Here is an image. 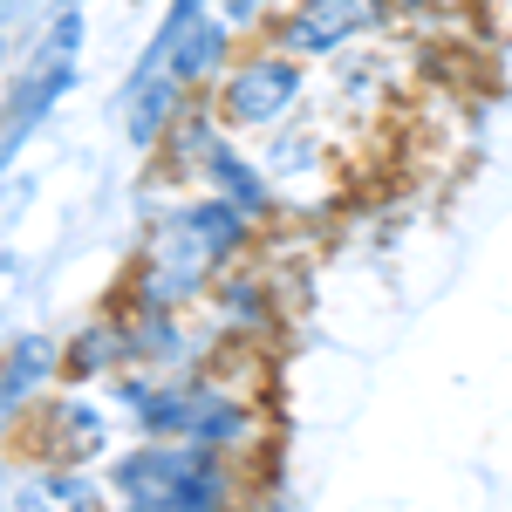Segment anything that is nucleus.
<instances>
[{
  "instance_id": "obj_6",
  "label": "nucleus",
  "mask_w": 512,
  "mask_h": 512,
  "mask_svg": "<svg viewBox=\"0 0 512 512\" xmlns=\"http://www.w3.org/2000/svg\"><path fill=\"white\" fill-rule=\"evenodd\" d=\"M178 444H205L219 458H233L253 472V458L267 451V403L226 376V355L212 369L185 376V417H178Z\"/></svg>"
},
{
  "instance_id": "obj_9",
  "label": "nucleus",
  "mask_w": 512,
  "mask_h": 512,
  "mask_svg": "<svg viewBox=\"0 0 512 512\" xmlns=\"http://www.w3.org/2000/svg\"><path fill=\"white\" fill-rule=\"evenodd\" d=\"M69 383V349L55 328H21L0 349V431H14L48 390Z\"/></svg>"
},
{
  "instance_id": "obj_12",
  "label": "nucleus",
  "mask_w": 512,
  "mask_h": 512,
  "mask_svg": "<svg viewBox=\"0 0 512 512\" xmlns=\"http://www.w3.org/2000/svg\"><path fill=\"white\" fill-rule=\"evenodd\" d=\"M0 512H110V478L76 465H21Z\"/></svg>"
},
{
  "instance_id": "obj_10",
  "label": "nucleus",
  "mask_w": 512,
  "mask_h": 512,
  "mask_svg": "<svg viewBox=\"0 0 512 512\" xmlns=\"http://www.w3.org/2000/svg\"><path fill=\"white\" fill-rule=\"evenodd\" d=\"M192 192L226 198V205H239V212H253L260 226H280V219H287V205H280V192H274V178H267V164H260V151H246L233 130L212 137L205 164L192 171Z\"/></svg>"
},
{
  "instance_id": "obj_1",
  "label": "nucleus",
  "mask_w": 512,
  "mask_h": 512,
  "mask_svg": "<svg viewBox=\"0 0 512 512\" xmlns=\"http://www.w3.org/2000/svg\"><path fill=\"white\" fill-rule=\"evenodd\" d=\"M267 226L253 212H239L212 192H178L164 205H144V233L123 274V301L130 308H205L226 267L260 253Z\"/></svg>"
},
{
  "instance_id": "obj_11",
  "label": "nucleus",
  "mask_w": 512,
  "mask_h": 512,
  "mask_svg": "<svg viewBox=\"0 0 512 512\" xmlns=\"http://www.w3.org/2000/svg\"><path fill=\"white\" fill-rule=\"evenodd\" d=\"M205 315L226 328V342H260V335H274L280 328V280L260 274L253 260H239V267H226L219 274V287H212V301H205Z\"/></svg>"
},
{
  "instance_id": "obj_2",
  "label": "nucleus",
  "mask_w": 512,
  "mask_h": 512,
  "mask_svg": "<svg viewBox=\"0 0 512 512\" xmlns=\"http://www.w3.org/2000/svg\"><path fill=\"white\" fill-rule=\"evenodd\" d=\"M110 512H239L253 492V472L178 437H130L103 465Z\"/></svg>"
},
{
  "instance_id": "obj_4",
  "label": "nucleus",
  "mask_w": 512,
  "mask_h": 512,
  "mask_svg": "<svg viewBox=\"0 0 512 512\" xmlns=\"http://www.w3.org/2000/svg\"><path fill=\"white\" fill-rule=\"evenodd\" d=\"M315 89H321V69H308L301 55H287L280 41H246L233 55V69L219 76V89L205 96L212 103V117L226 123L233 137H274L287 123H301L315 110Z\"/></svg>"
},
{
  "instance_id": "obj_13",
  "label": "nucleus",
  "mask_w": 512,
  "mask_h": 512,
  "mask_svg": "<svg viewBox=\"0 0 512 512\" xmlns=\"http://www.w3.org/2000/svg\"><path fill=\"white\" fill-rule=\"evenodd\" d=\"M192 103H205V96H192V89H185V82L171 76V69H158V76H137V82H123L117 110H123V137H130V151L158 158V144L171 137V123L185 117Z\"/></svg>"
},
{
  "instance_id": "obj_16",
  "label": "nucleus",
  "mask_w": 512,
  "mask_h": 512,
  "mask_svg": "<svg viewBox=\"0 0 512 512\" xmlns=\"http://www.w3.org/2000/svg\"><path fill=\"white\" fill-rule=\"evenodd\" d=\"M369 7H376V14H383L390 28H403V21H431L444 0H369Z\"/></svg>"
},
{
  "instance_id": "obj_8",
  "label": "nucleus",
  "mask_w": 512,
  "mask_h": 512,
  "mask_svg": "<svg viewBox=\"0 0 512 512\" xmlns=\"http://www.w3.org/2000/svg\"><path fill=\"white\" fill-rule=\"evenodd\" d=\"M376 35H396L369 0H280L267 41H280L287 55H301L308 69H328L335 55H349Z\"/></svg>"
},
{
  "instance_id": "obj_19",
  "label": "nucleus",
  "mask_w": 512,
  "mask_h": 512,
  "mask_svg": "<svg viewBox=\"0 0 512 512\" xmlns=\"http://www.w3.org/2000/svg\"><path fill=\"white\" fill-rule=\"evenodd\" d=\"M0 76H7V35H0Z\"/></svg>"
},
{
  "instance_id": "obj_14",
  "label": "nucleus",
  "mask_w": 512,
  "mask_h": 512,
  "mask_svg": "<svg viewBox=\"0 0 512 512\" xmlns=\"http://www.w3.org/2000/svg\"><path fill=\"white\" fill-rule=\"evenodd\" d=\"M239 48H246V41H239L219 14H205V21H192V28L178 35V48H171V62H164V69L185 82L192 96H212V89H219V76L233 69Z\"/></svg>"
},
{
  "instance_id": "obj_5",
  "label": "nucleus",
  "mask_w": 512,
  "mask_h": 512,
  "mask_svg": "<svg viewBox=\"0 0 512 512\" xmlns=\"http://www.w3.org/2000/svg\"><path fill=\"white\" fill-rule=\"evenodd\" d=\"M0 444L21 451V465H76V472H103L123 444H130V431H123L117 403H110L103 390L62 383V390L41 396Z\"/></svg>"
},
{
  "instance_id": "obj_20",
  "label": "nucleus",
  "mask_w": 512,
  "mask_h": 512,
  "mask_svg": "<svg viewBox=\"0 0 512 512\" xmlns=\"http://www.w3.org/2000/svg\"><path fill=\"white\" fill-rule=\"evenodd\" d=\"M48 7H82V0H48Z\"/></svg>"
},
{
  "instance_id": "obj_18",
  "label": "nucleus",
  "mask_w": 512,
  "mask_h": 512,
  "mask_svg": "<svg viewBox=\"0 0 512 512\" xmlns=\"http://www.w3.org/2000/svg\"><path fill=\"white\" fill-rule=\"evenodd\" d=\"M7 478L14 472H7V444H0V499H7Z\"/></svg>"
},
{
  "instance_id": "obj_15",
  "label": "nucleus",
  "mask_w": 512,
  "mask_h": 512,
  "mask_svg": "<svg viewBox=\"0 0 512 512\" xmlns=\"http://www.w3.org/2000/svg\"><path fill=\"white\" fill-rule=\"evenodd\" d=\"M62 349H69V383H89V390H103L110 376L130 369V335H123V315H89L82 328L62 335Z\"/></svg>"
},
{
  "instance_id": "obj_17",
  "label": "nucleus",
  "mask_w": 512,
  "mask_h": 512,
  "mask_svg": "<svg viewBox=\"0 0 512 512\" xmlns=\"http://www.w3.org/2000/svg\"><path fill=\"white\" fill-rule=\"evenodd\" d=\"M28 21V0H0V35H14Z\"/></svg>"
},
{
  "instance_id": "obj_7",
  "label": "nucleus",
  "mask_w": 512,
  "mask_h": 512,
  "mask_svg": "<svg viewBox=\"0 0 512 512\" xmlns=\"http://www.w3.org/2000/svg\"><path fill=\"white\" fill-rule=\"evenodd\" d=\"M260 164L274 178L287 219H315L335 205V185H342V144H335V123L308 110L301 123H287L274 137H260Z\"/></svg>"
},
{
  "instance_id": "obj_3",
  "label": "nucleus",
  "mask_w": 512,
  "mask_h": 512,
  "mask_svg": "<svg viewBox=\"0 0 512 512\" xmlns=\"http://www.w3.org/2000/svg\"><path fill=\"white\" fill-rule=\"evenodd\" d=\"M82 48H89V7H48L41 35L28 55L7 69V103H0V171L21 158V144L62 110V96L82 76Z\"/></svg>"
}]
</instances>
